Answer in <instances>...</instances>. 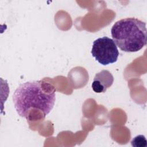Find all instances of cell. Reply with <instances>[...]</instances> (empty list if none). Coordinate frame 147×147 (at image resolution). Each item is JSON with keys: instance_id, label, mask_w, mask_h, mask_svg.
Segmentation results:
<instances>
[{"instance_id": "6da1fadb", "label": "cell", "mask_w": 147, "mask_h": 147, "mask_svg": "<svg viewBox=\"0 0 147 147\" xmlns=\"http://www.w3.org/2000/svg\"><path fill=\"white\" fill-rule=\"evenodd\" d=\"M56 90L42 81H30L21 84L13 95V101L18 114L29 119L30 111H40L44 118L53 107Z\"/></svg>"}, {"instance_id": "7a4b0ae2", "label": "cell", "mask_w": 147, "mask_h": 147, "mask_svg": "<svg viewBox=\"0 0 147 147\" xmlns=\"http://www.w3.org/2000/svg\"><path fill=\"white\" fill-rule=\"evenodd\" d=\"M111 34L117 46L126 52H136L146 45V23L136 18H126L117 21Z\"/></svg>"}, {"instance_id": "3957f363", "label": "cell", "mask_w": 147, "mask_h": 147, "mask_svg": "<svg viewBox=\"0 0 147 147\" xmlns=\"http://www.w3.org/2000/svg\"><path fill=\"white\" fill-rule=\"evenodd\" d=\"M92 56L103 65L115 63L119 56L117 46L113 39L104 36L95 40L91 49Z\"/></svg>"}, {"instance_id": "277c9868", "label": "cell", "mask_w": 147, "mask_h": 147, "mask_svg": "<svg viewBox=\"0 0 147 147\" xmlns=\"http://www.w3.org/2000/svg\"><path fill=\"white\" fill-rule=\"evenodd\" d=\"M114 82L113 75L108 70H102L95 74L91 84L92 90L96 93L105 92Z\"/></svg>"}, {"instance_id": "5b68a950", "label": "cell", "mask_w": 147, "mask_h": 147, "mask_svg": "<svg viewBox=\"0 0 147 147\" xmlns=\"http://www.w3.org/2000/svg\"><path fill=\"white\" fill-rule=\"evenodd\" d=\"M131 145L133 146H146V140L144 136L138 135L135 137L131 141Z\"/></svg>"}]
</instances>
